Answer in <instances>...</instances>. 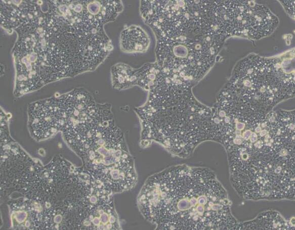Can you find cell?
Wrapping results in <instances>:
<instances>
[{"label":"cell","mask_w":295,"mask_h":230,"mask_svg":"<svg viewBox=\"0 0 295 230\" xmlns=\"http://www.w3.org/2000/svg\"><path fill=\"white\" fill-rule=\"evenodd\" d=\"M148 91L147 102L135 109L142 146L154 141L172 154L185 157L198 144L214 138V113L194 98L189 81L164 75Z\"/></svg>","instance_id":"cell-1"},{"label":"cell","mask_w":295,"mask_h":230,"mask_svg":"<svg viewBox=\"0 0 295 230\" xmlns=\"http://www.w3.org/2000/svg\"><path fill=\"white\" fill-rule=\"evenodd\" d=\"M211 173L185 165L150 176L139 195L144 217L157 229H204L197 211L199 197L209 193Z\"/></svg>","instance_id":"cell-2"},{"label":"cell","mask_w":295,"mask_h":230,"mask_svg":"<svg viewBox=\"0 0 295 230\" xmlns=\"http://www.w3.org/2000/svg\"><path fill=\"white\" fill-rule=\"evenodd\" d=\"M294 91V75L285 72L277 59L251 55L236 67L218 103L227 115L245 120L265 116Z\"/></svg>","instance_id":"cell-3"},{"label":"cell","mask_w":295,"mask_h":230,"mask_svg":"<svg viewBox=\"0 0 295 230\" xmlns=\"http://www.w3.org/2000/svg\"><path fill=\"white\" fill-rule=\"evenodd\" d=\"M226 36L217 26L210 25L188 28L175 36L160 37L156 63L187 80L199 79L213 65Z\"/></svg>","instance_id":"cell-4"},{"label":"cell","mask_w":295,"mask_h":230,"mask_svg":"<svg viewBox=\"0 0 295 230\" xmlns=\"http://www.w3.org/2000/svg\"><path fill=\"white\" fill-rule=\"evenodd\" d=\"M85 146L94 175L105 187L114 192L134 187L137 181L134 161L113 116L96 125Z\"/></svg>","instance_id":"cell-5"},{"label":"cell","mask_w":295,"mask_h":230,"mask_svg":"<svg viewBox=\"0 0 295 230\" xmlns=\"http://www.w3.org/2000/svg\"><path fill=\"white\" fill-rule=\"evenodd\" d=\"M215 18L227 35H244L258 39L270 34L277 18L264 6L244 1H216Z\"/></svg>","instance_id":"cell-6"},{"label":"cell","mask_w":295,"mask_h":230,"mask_svg":"<svg viewBox=\"0 0 295 230\" xmlns=\"http://www.w3.org/2000/svg\"><path fill=\"white\" fill-rule=\"evenodd\" d=\"M30 124L36 135L47 137L58 127L60 115L58 101L50 99L38 102L29 111Z\"/></svg>","instance_id":"cell-7"},{"label":"cell","mask_w":295,"mask_h":230,"mask_svg":"<svg viewBox=\"0 0 295 230\" xmlns=\"http://www.w3.org/2000/svg\"><path fill=\"white\" fill-rule=\"evenodd\" d=\"M147 64L135 69L123 63L114 65L111 70L113 86L118 89H125L134 85H139L144 77Z\"/></svg>","instance_id":"cell-8"},{"label":"cell","mask_w":295,"mask_h":230,"mask_svg":"<svg viewBox=\"0 0 295 230\" xmlns=\"http://www.w3.org/2000/svg\"><path fill=\"white\" fill-rule=\"evenodd\" d=\"M149 42L147 33L138 26H130L121 32L120 47L124 52L143 53L148 49Z\"/></svg>","instance_id":"cell-9"},{"label":"cell","mask_w":295,"mask_h":230,"mask_svg":"<svg viewBox=\"0 0 295 230\" xmlns=\"http://www.w3.org/2000/svg\"><path fill=\"white\" fill-rule=\"evenodd\" d=\"M284 6L288 12L289 14L293 16L294 15V1H282Z\"/></svg>","instance_id":"cell-10"},{"label":"cell","mask_w":295,"mask_h":230,"mask_svg":"<svg viewBox=\"0 0 295 230\" xmlns=\"http://www.w3.org/2000/svg\"><path fill=\"white\" fill-rule=\"evenodd\" d=\"M251 133L252 131L250 130H247L244 131L243 133V140H248L249 139Z\"/></svg>","instance_id":"cell-11"},{"label":"cell","mask_w":295,"mask_h":230,"mask_svg":"<svg viewBox=\"0 0 295 230\" xmlns=\"http://www.w3.org/2000/svg\"><path fill=\"white\" fill-rule=\"evenodd\" d=\"M245 125L244 122H237L236 124V128L237 130H241L244 128Z\"/></svg>","instance_id":"cell-12"},{"label":"cell","mask_w":295,"mask_h":230,"mask_svg":"<svg viewBox=\"0 0 295 230\" xmlns=\"http://www.w3.org/2000/svg\"><path fill=\"white\" fill-rule=\"evenodd\" d=\"M223 208V205L219 204H215L211 206V208L214 210H219Z\"/></svg>","instance_id":"cell-13"}]
</instances>
